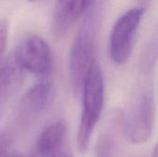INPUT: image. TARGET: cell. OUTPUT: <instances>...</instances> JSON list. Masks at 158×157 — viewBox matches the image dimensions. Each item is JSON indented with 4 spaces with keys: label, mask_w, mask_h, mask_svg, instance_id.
Instances as JSON below:
<instances>
[{
    "label": "cell",
    "mask_w": 158,
    "mask_h": 157,
    "mask_svg": "<svg viewBox=\"0 0 158 157\" xmlns=\"http://www.w3.org/2000/svg\"><path fill=\"white\" fill-rule=\"evenodd\" d=\"M157 59V41L156 37H154L152 41L147 44L141 58V69L143 72H150L156 66Z\"/></svg>",
    "instance_id": "obj_10"
},
{
    "label": "cell",
    "mask_w": 158,
    "mask_h": 157,
    "mask_svg": "<svg viewBox=\"0 0 158 157\" xmlns=\"http://www.w3.org/2000/svg\"><path fill=\"white\" fill-rule=\"evenodd\" d=\"M95 24L94 15L90 16L80 29L70 48L69 77L70 85L76 93L81 92L87 73L96 63Z\"/></svg>",
    "instance_id": "obj_2"
},
{
    "label": "cell",
    "mask_w": 158,
    "mask_h": 157,
    "mask_svg": "<svg viewBox=\"0 0 158 157\" xmlns=\"http://www.w3.org/2000/svg\"><path fill=\"white\" fill-rule=\"evenodd\" d=\"M53 96V86L50 81L43 80L31 86L22 96L19 108L25 115H37L44 111Z\"/></svg>",
    "instance_id": "obj_8"
},
{
    "label": "cell",
    "mask_w": 158,
    "mask_h": 157,
    "mask_svg": "<svg viewBox=\"0 0 158 157\" xmlns=\"http://www.w3.org/2000/svg\"><path fill=\"white\" fill-rule=\"evenodd\" d=\"M116 139L115 135L109 130H106L97 141L96 144V157H112L115 150Z\"/></svg>",
    "instance_id": "obj_11"
},
{
    "label": "cell",
    "mask_w": 158,
    "mask_h": 157,
    "mask_svg": "<svg viewBox=\"0 0 158 157\" xmlns=\"http://www.w3.org/2000/svg\"><path fill=\"white\" fill-rule=\"evenodd\" d=\"M24 70L12 55L2 67H0V111L6 102L9 94L21 82Z\"/></svg>",
    "instance_id": "obj_9"
},
{
    "label": "cell",
    "mask_w": 158,
    "mask_h": 157,
    "mask_svg": "<svg viewBox=\"0 0 158 157\" xmlns=\"http://www.w3.org/2000/svg\"><path fill=\"white\" fill-rule=\"evenodd\" d=\"M13 55L24 71L45 78L53 70L52 51L49 44L40 36H27Z\"/></svg>",
    "instance_id": "obj_5"
},
{
    "label": "cell",
    "mask_w": 158,
    "mask_h": 157,
    "mask_svg": "<svg viewBox=\"0 0 158 157\" xmlns=\"http://www.w3.org/2000/svg\"><path fill=\"white\" fill-rule=\"evenodd\" d=\"M81 92L82 93V112L77 143L79 151L84 154L89 148L91 138L102 114L105 101L104 78L97 62L87 73Z\"/></svg>",
    "instance_id": "obj_1"
},
{
    "label": "cell",
    "mask_w": 158,
    "mask_h": 157,
    "mask_svg": "<svg viewBox=\"0 0 158 157\" xmlns=\"http://www.w3.org/2000/svg\"><path fill=\"white\" fill-rule=\"evenodd\" d=\"M94 1L57 0L52 15L51 27L53 33L57 37L67 34Z\"/></svg>",
    "instance_id": "obj_6"
},
{
    "label": "cell",
    "mask_w": 158,
    "mask_h": 157,
    "mask_svg": "<svg viewBox=\"0 0 158 157\" xmlns=\"http://www.w3.org/2000/svg\"><path fill=\"white\" fill-rule=\"evenodd\" d=\"M155 98L151 89H144L132 103L123 118V131L132 143H143L152 136L155 124Z\"/></svg>",
    "instance_id": "obj_3"
},
{
    "label": "cell",
    "mask_w": 158,
    "mask_h": 157,
    "mask_svg": "<svg viewBox=\"0 0 158 157\" xmlns=\"http://www.w3.org/2000/svg\"><path fill=\"white\" fill-rule=\"evenodd\" d=\"M67 127L57 121L46 127L37 141L40 157H73L66 147Z\"/></svg>",
    "instance_id": "obj_7"
},
{
    "label": "cell",
    "mask_w": 158,
    "mask_h": 157,
    "mask_svg": "<svg viewBox=\"0 0 158 157\" xmlns=\"http://www.w3.org/2000/svg\"><path fill=\"white\" fill-rule=\"evenodd\" d=\"M29 2H36V1H39V0H28Z\"/></svg>",
    "instance_id": "obj_13"
},
{
    "label": "cell",
    "mask_w": 158,
    "mask_h": 157,
    "mask_svg": "<svg viewBox=\"0 0 158 157\" xmlns=\"http://www.w3.org/2000/svg\"><path fill=\"white\" fill-rule=\"evenodd\" d=\"M8 38V23L5 19L0 20V67L3 62L4 55L7 45Z\"/></svg>",
    "instance_id": "obj_12"
},
{
    "label": "cell",
    "mask_w": 158,
    "mask_h": 157,
    "mask_svg": "<svg viewBox=\"0 0 158 157\" xmlns=\"http://www.w3.org/2000/svg\"><path fill=\"white\" fill-rule=\"evenodd\" d=\"M143 14V7L131 8L115 22L109 39V56L116 65H124L130 59Z\"/></svg>",
    "instance_id": "obj_4"
}]
</instances>
